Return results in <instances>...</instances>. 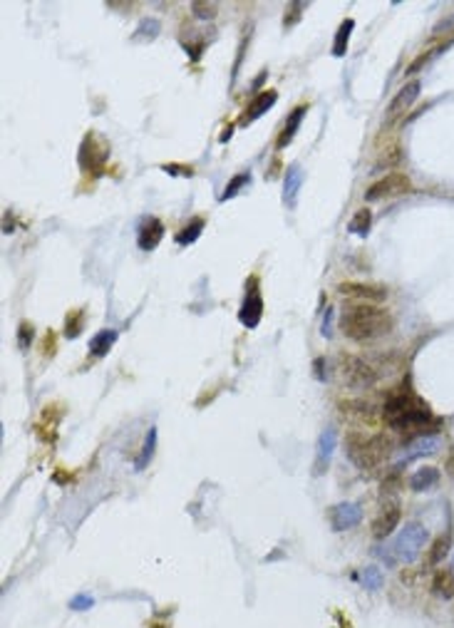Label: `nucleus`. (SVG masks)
I'll return each instance as SVG.
<instances>
[{
	"mask_svg": "<svg viewBox=\"0 0 454 628\" xmlns=\"http://www.w3.org/2000/svg\"><path fill=\"white\" fill-rule=\"evenodd\" d=\"M385 422L392 427L395 432H427L432 425H439L434 420L429 405L422 400V397L412 395V392H395V395L388 397L383 407ZM432 432V430H429Z\"/></svg>",
	"mask_w": 454,
	"mask_h": 628,
	"instance_id": "obj_1",
	"label": "nucleus"
},
{
	"mask_svg": "<svg viewBox=\"0 0 454 628\" xmlns=\"http://www.w3.org/2000/svg\"><path fill=\"white\" fill-rule=\"evenodd\" d=\"M395 320L380 306L370 303H348L340 313V328L355 343H368L392 330Z\"/></svg>",
	"mask_w": 454,
	"mask_h": 628,
	"instance_id": "obj_2",
	"label": "nucleus"
},
{
	"mask_svg": "<svg viewBox=\"0 0 454 628\" xmlns=\"http://www.w3.org/2000/svg\"><path fill=\"white\" fill-rule=\"evenodd\" d=\"M345 450H348V457L355 467H360V470H373V467H378L380 462L390 455L392 442H390V437H385L383 432L365 437L360 430H350L348 435H345Z\"/></svg>",
	"mask_w": 454,
	"mask_h": 628,
	"instance_id": "obj_3",
	"label": "nucleus"
},
{
	"mask_svg": "<svg viewBox=\"0 0 454 628\" xmlns=\"http://www.w3.org/2000/svg\"><path fill=\"white\" fill-rule=\"evenodd\" d=\"M340 373H343V380L355 390H368L378 383V373H375L373 365L350 353L340 355Z\"/></svg>",
	"mask_w": 454,
	"mask_h": 628,
	"instance_id": "obj_4",
	"label": "nucleus"
},
{
	"mask_svg": "<svg viewBox=\"0 0 454 628\" xmlns=\"http://www.w3.org/2000/svg\"><path fill=\"white\" fill-rule=\"evenodd\" d=\"M424 542H427V529H424L422 524H407V527L397 534V539H395L392 554L400 559V562L409 564L419 557Z\"/></svg>",
	"mask_w": 454,
	"mask_h": 628,
	"instance_id": "obj_5",
	"label": "nucleus"
},
{
	"mask_svg": "<svg viewBox=\"0 0 454 628\" xmlns=\"http://www.w3.org/2000/svg\"><path fill=\"white\" fill-rule=\"evenodd\" d=\"M110 157V147L97 137L95 132H87V137L80 144V164L85 172L100 174L105 169V162Z\"/></svg>",
	"mask_w": 454,
	"mask_h": 628,
	"instance_id": "obj_6",
	"label": "nucleus"
},
{
	"mask_svg": "<svg viewBox=\"0 0 454 628\" xmlns=\"http://www.w3.org/2000/svg\"><path fill=\"white\" fill-rule=\"evenodd\" d=\"M412 192V182H409L407 174L402 172H392L388 177H383L380 182H375L373 187L365 192V202H380V199L388 197H400V194Z\"/></svg>",
	"mask_w": 454,
	"mask_h": 628,
	"instance_id": "obj_7",
	"label": "nucleus"
},
{
	"mask_svg": "<svg viewBox=\"0 0 454 628\" xmlns=\"http://www.w3.org/2000/svg\"><path fill=\"white\" fill-rule=\"evenodd\" d=\"M400 519H402V507H400V499L390 496V499L383 501V507H380L378 517L373 522V534L375 539H385L397 529Z\"/></svg>",
	"mask_w": 454,
	"mask_h": 628,
	"instance_id": "obj_8",
	"label": "nucleus"
},
{
	"mask_svg": "<svg viewBox=\"0 0 454 628\" xmlns=\"http://www.w3.org/2000/svg\"><path fill=\"white\" fill-rule=\"evenodd\" d=\"M360 522H363V507L355 501H343L330 509V527L335 532H348V529L358 527Z\"/></svg>",
	"mask_w": 454,
	"mask_h": 628,
	"instance_id": "obj_9",
	"label": "nucleus"
},
{
	"mask_svg": "<svg viewBox=\"0 0 454 628\" xmlns=\"http://www.w3.org/2000/svg\"><path fill=\"white\" fill-rule=\"evenodd\" d=\"M256 284L258 281L251 279V289L246 291V298H243L241 310H238V320H241L246 328H256L263 315V298H261V291L256 289Z\"/></svg>",
	"mask_w": 454,
	"mask_h": 628,
	"instance_id": "obj_10",
	"label": "nucleus"
},
{
	"mask_svg": "<svg viewBox=\"0 0 454 628\" xmlns=\"http://www.w3.org/2000/svg\"><path fill=\"white\" fill-rule=\"evenodd\" d=\"M335 445H338V432L335 427H328L323 430V435L318 437V447H315V462H313V475L323 477L330 467V457L335 452Z\"/></svg>",
	"mask_w": 454,
	"mask_h": 628,
	"instance_id": "obj_11",
	"label": "nucleus"
},
{
	"mask_svg": "<svg viewBox=\"0 0 454 628\" xmlns=\"http://www.w3.org/2000/svg\"><path fill=\"white\" fill-rule=\"evenodd\" d=\"M276 102H278V92L276 90L258 92V95L253 97L251 102H248L246 110H243V115H241V120H238V124H241V127H248V124H253V122H256L258 117L266 115V112L271 110Z\"/></svg>",
	"mask_w": 454,
	"mask_h": 628,
	"instance_id": "obj_12",
	"label": "nucleus"
},
{
	"mask_svg": "<svg viewBox=\"0 0 454 628\" xmlns=\"http://www.w3.org/2000/svg\"><path fill=\"white\" fill-rule=\"evenodd\" d=\"M338 291L348 298H360V303H383L388 298V289L373 284H340Z\"/></svg>",
	"mask_w": 454,
	"mask_h": 628,
	"instance_id": "obj_13",
	"label": "nucleus"
},
{
	"mask_svg": "<svg viewBox=\"0 0 454 628\" xmlns=\"http://www.w3.org/2000/svg\"><path fill=\"white\" fill-rule=\"evenodd\" d=\"M162 238H164V223L159 221L157 216H146L144 221L139 223V231H136V243H139L141 251H154Z\"/></svg>",
	"mask_w": 454,
	"mask_h": 628,
	"instance_id": "obj_14",
	"label": "nucleus"
},
{
	"mask_svg": "<svg viewBox=\"0 0 454 628\" xmlns=\"http://www.w3.org/2000/svg\"><path fill=\"white\" fill-rule=\"evenodd\" d=\"M417 95H419V82L417 80L409 82V85H404L402 90L395 95V100L390 102V107H388V124H392V122H397L400 117H404V112L412 107V102L417 100Z\"/></svg>",
	"mask_w": 454,
	"mask_h": 628,
	"instance_id": "obj_15",
	"label": "nucleus"
},
{
	"mask_svg": "<svg viewBox=\"0 0 454 628\" xmlns=\"http://www.w3.org/2000/svg\"><path fill=\"white\" fill-rule=\"evenodd\" d=\"M305 112H308V105H298L296 110L288 115L286 124H283L281 134H278V139H276L278 149H286L288 144L293 142V137H296V132H298V127H301V122H303V117H305Z\"/></svg>",
	"mask_w": 454,
	"mask_h": 628,
	"instance_id": "obj_16",
	"label": "nucleus"
},
{
	"mask_svg": "<svg viewBox=\"0 0 454 628\" xmlns=\"http://www.w3.org/2000/svg\"><path fill=\"white\" fill-rule=\"evenodd\" d=\"M301 187H303V169L301 164L293 162L291 167L286 169V177H283V202H286L288 207H296Z\"/></svg>",
	"mask_w": 454,
	"mask_h": 628,
	"instance_id": "obj_17",
	"label": "nucleus"
},
{
	"mask_svg": "<svg viewBox=\"0 0 454 628\" xmlns=\"http://www.w3.org/2000/svg\"><path fill=\"white\" fill-rule=\"evenodd\" d=\"M429 586H432L434 596L444 598V601L454 598V569H437Z\"/></svg>",
	"mask_w": 454,
	"mask_h": 628,
	"instance_id": "obj_18",
	"label": "nucleus"
},
{
	"mask_svg": "<svg viewBox=\"0 0 454 628\" xmlns=\"http://www.w3.org/2000/svg\"><path fill=\"white\" fill-rule=\"evenodd\" d=\"M439 482V472L437 467H419L412 477H409V489L412 492H424V489H432L434 484Z\"/></svg>",
	"mask_w": 454,
	"mask_h": 628,
	"instance_id": "obj_19",
	"label": "nucleus"
},
{
	"mask_svg": "<svg viewBox=\"0 0 454 628\" xmlns=\"http://www.w3.org/2000/svg\"><path fill=\"white\" fill-rule=\"evenodd\" d=\"M115 343H117V330H112V328L100 330V333L90 338V353L95 355V358H105Z\"/></svg>",
	"mask_w": 454,
	"mask_h": 628,
	"instance_id": "obj_20",
	"label": "nucleus"
},
{
	"mask_svg": "<svg viewBox=\"0 0 454 628\" xmlns=\"http://www.w3.org/2000/svg\"><path fill=\"white\" fill-rule=\"evenodd\" d=\"M353 30H355L353 18H345V21L338 25V33H335V40H333V55L335 57H343L345 52H348V42H350Z\"/></svg>",
	"mask_w": 454,
	"mask_h": 628,
	"instance_id": "obj_21",
	"label": "nucleus"
},
{
	"mask_svg": "<svg viewBox=\"0 0 454 628\" xmlns=\"http://www.w3.org/2000/svg\"><path fill=\"white\" fill-rule=\"evenodd\" d=\"M449 547H452V537H449V534H442V537L434 539L432 547H429V552H427V564H429V566H437V564H442L444 557L449 554Z\"/></svg>",
	"mask_w": 454,
	"mask_h": 628,
	"instance_id": "obj_22",
	"label": "nucleus"
},
{
	"mask_svg": "<svg viewBox=\"0 0 454 628\" xmlns=\"http://www.w3.org/2000/svg\"><path fill=\"white\" fill-rule=\"evenodd\" d=\"M154 447H157V427H149V432H146V437H144V445H141L139 457L134 460V470L136 472H141L146 465H149L151 455H154Z\"/></svg>",
	"mask_w": 454,
	"mask_h": 628,
	"instance_id": "obj_23",
	"label": "nucleus"
},
{
	"mask_svg": "<svg viewBox=\"0 0 454 628\" xmlns=\"http://www.w3.org/2000/svg\"><path fill=\"white\" fill-rule=\"evenodd\" d=\"M204 226H206V221H204L202 216L192 219V221H189L187 226H184L182 231L177 233V243H182V246H189V243H194L199 236H202Z\"/></svg>",
	"mask_w": 454,
	"mask_h": 628,
	"instance_id": "obj_24",
	"label": "nucleus"
},
{
	"mask_svg": "<svg viewBox=\"0 0 454 628\" xmlns=\"http://www.w3.org/2000/svg\"><path fill=\"white\" fill-rule=\"evenodd\" d=\"M370 223H373V211L370 209H360L348 223V231L355 233V236H368L370 231Z\"/></svg>",
	"mask_w": 454,
	"mask_h": 628,
	"instance_id": "obj_25",
	"label": "nucleus"
},
{
	"mask_svg": "<svg viewBox=\"0 0 454 628\" xmlns=\"http://www.w3.org/2000/svg\"><path fill=\"white\" fill-rule=\"evenodd\" d=\"M439 442L434 440V437H419V440L409 442L407 452H402V460H412V457H419V455H427V452H434L437 450Z\"/></svg>",
	"mask_w": 454,
	"mask_h": 628,
	"instance_id": "obj_26",
	"label": "nucleus"
},
{
	"mask_svg": "<svg viewBox=\"0 0 454 628\" xmlns=\"http://www.w3.org/2000/svg\"><path fill=\"white\" fill-rule=\"evenodd\" d=\"M159 33H162V23L154 21V18H146V21L139 23V28H136V33H134V37H132V40H146V42H151L154 37L159 35Z\"/></svg>",
	"mask_w": 454,
	"mask_h": 628,
	"instance_id": "obj_27",
	"label": "nucleus"
},
{
	"mask_svg": "<svg viewBox=\"0 0 454 628\" xmlns=\"http://www.w3.org/2000/svg\"><path fill=\"white\" fill-rule=\"evenodd\" d=\"M360 578H363V586L368 588V591H378V588H383V583H385V576L378 566H365L363 574H360Z\"/></svg>",
	"mask_w": 454,
	"mask_h": 628,
	"instance_id": "obj_28",
	"label": "nucleus"
},
{
	"mask_svg": "<svg viewBox=\"0 0 454 628\" xmlns=\"http://www.w3.org/2000/svg\"><path fill=\"white\" fill-rule=\"evenodd\" d=\"M248 182H251V174H248V172H241V174H236V177H231V182L226 184V189H223V194H221V202L233 199Z\"/></svg>",
	"mask_w": 454,
	"mask_h": 628,
	"instance_id": "obj_29",
	"label": "nucleus"
},
{
	"mask_svg": "<svg viewBox=\"0 0 454 628\" xmlns=\"http://www.w3.org/2000/svg\"><path fill=\"white\" fill-rule=\"evenodd\" d=\"M82 323H85V313H82V310H75V313H70L65 318V335L67 338H77V335H80V330H82Z\"/></svg>",
	"mask_w": 454,
	"mask_h": 628,
	"instance_id": "obj_30",
	"label": "nucleus"
},
{
	"mask_svg": "<svg viewBox=\"0 0 454 628\" xmlns=\"http://www.w3.org/2000/svg\"><path fill=\"white\" fill-rule=\"evenodd\" d=\"M33 338H35V328H33V323L23 320L21 328H18V348L28 350V348H30V343H33Z\"/></svg>",
	"mask_w": 454,
	"mask_h": 628,
	"instance_id": "obj_31",
	"label": "nucleus"
},
{
	"mask_svg": "<svg viewBox=\"0 0 454 628\" xmlns=\"http://www.w3.org/2000/svg\"><path fill=\"white\" fill-rule=\"evenodd\" d=\"M192 11H194V16H197L199 21H214L219 8L214 6V3H192Z\"/></svg>",
	"mask_w": 454,
	"mask_h": 628,
	"instance_id": "obj_32",
	"label": "nucleus"
},
{
	"mask_svg": "<svg viewBox=\"0 0 454 628\" xmlns=\"http://www.w3.org/2000/svg\"><path fill=\"white\" fill-rule=\"evenodd\" d=\"M95 606V598L92 596H87V593H80V596H75L70 601V608L72 611H87V608H92Z\"/></svg>",
	"mask_w": 454,
	"mask_h": 628,
	"instance_id": "obj_33",
	"label": "nucleus"
},
{
	"mask_svg": "<svg viewBox=\"0 0 454 628\" xmlns=\"http://www.w3.org/2000/svg\"><path fill=\"white\" fill-rule=\"evenodd\" d=\"M162 169L167 174H182V177H192V174H194L192 167H182V164H164Z\"/></svg>",
	"mask_w": 454,
	"mask_h": 628,
	"instance_id": "obj_34",
	"label": "nucleus"
},
{
	"mask_svg": "<svg viewBox=\"0 0 454 628\" xmlns=\"http://www.w3.org/2000/svg\"><path fill=\"white\" fill-rule=\"evenodd\" d=\"M320 333H323L325 338H330V335H333V308L325 310V318H323V325H320Z\"/></svg>",
	"mask_w": 454,
	"mask_h": 628,
	"instance_id": "obj_35",
	"label": "nucleus"
},
{
	"mask_svg": "<svg viewBox=\"0 0 454 628\" xmlns=\"http://www.w3.org/2000/svg\"><path fill=\"white\" fill-rule=\"evenodd\" d=\"M288 11H291L293 16L288 18V21L283 23V25H293V23H296L298 18H301V13H298V11H305V3H291V8H288Z\"/></svg>",
	"mask_w": 454,
	"mask_h": 628,
	"instance_id": "obj_36",
	"label": "nucleus"
},
{
	"mask_svg": "<svg viewBox=\"0 0 454 628\" xmlns=\"http://www.w3.org/2000/svg\"><path fill=\"white\" fill-rule=\"evenodd\" d=\"M42 348H45V355H55V333H52V330H47Z\"/></svg>",
	"mask_w": 454,
	"mask_h": 628,
	"instance_id": "obj_37",
	"label": "nucleus"
},
{
	"mask_svg": "<svg viewBox=\"0 0 454 628\" xmlns=\"http://www.w3.org/2000/svg\"><path fill=\"white\" fill-rule=\"evenodd\" d=\"M323 365H325V360H323V358H318V360H315V378H318V380H325Z\"/></svg>",
	"mask_w": 454,
	"mask_h": 628,
	"instance_id": "obj_38",
	"label": "nucleus"
},
{
	"mask_svg": "<svg viewBox=\"0 0 454 628\" xmlns=\"http://www.w3.org/2000/svg\"><path fill=\"white\" fill-rule=\"evenodd\" d=\"M231 132H233V124H226V127H223V132H221V142L226 144L228 139H231Z\"/></svg>",
	"mask_w": 454,
	"mask_h": 628,
	"instance_id": "obj_39",
	"label": "nucleus"
},
{
	"mask_svg": "<svg viewBox=\"0 0 454 628\" xmlns=\"http://www.w3.org/2000/svg\"><path fill=\"white\" fill-rule=\"evenodd\" d=\"M447 472H449V475H454V455L447 460Z\"/></svg>",
	"mask_w": 454,
	"mask_h": 628,
	"instance_id": "obj_40",
	"label": "nucleus"
},
{
	"mask_svg": "<svg viewBox=\"0 0 454 628\" xmlns=\"http://www.w3.org/2000/svg\"><path fill=\"white\" fill-rule=\"evenodd\" d=\"M452 569H454V562H452Z\"/></svg>",
	"mask_w": 454,
	"mask_h": 628,
	"instance_id": "obj_41",
	"label": "nucleus"
}]
</instances>
